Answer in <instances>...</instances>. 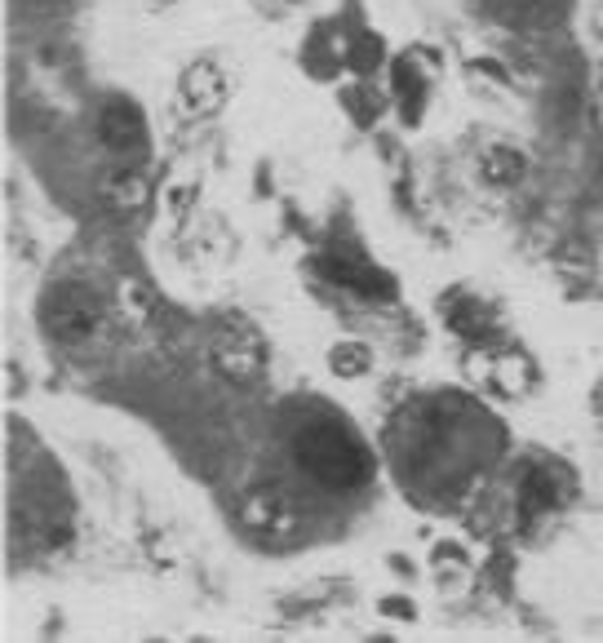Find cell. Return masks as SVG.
Listing matches in <instances>:
<instances>
[{
    "mask_svg": "<svg viewBox=\"0 0 603 643\" xmlns=\"http://www.w3.org/2000/svg\"><path fill=\"white\" fill-rule=\"evenodd\" d=\"M293 453H298L302 471L320 479L324 488H360L373 475L369 448L355 440L346 426H333V422H311L293 440Z\"/></svg>",
    "mask_w": 603,
    "mask_h": 643,
    "instance_id": "1",
    "label": "cell"
},
{
    "mask_svg": "<svg viewBox=\"0 0 603 643\" xmlns=\"http://www.w3.org/2000/svg\"><path fill=\"white\" fill-rule=\"evenodd\" d=\"M102 320V306L89 289H80V284H67V289H58L54 298L45 306V329L54 333L63 346H80L89 338V333L98 329Z\"/></svg>",
    "mask_w": 603,
    "mask_h": 643,
    "instance_id": "2",
    "label": "cell"
},
{
    "mask_svg": "<svg viewBox=\"0 0 603 643\" xmlns=\"http://www.w3.org/2000/svg\"><path fill=\"white\" fill-rule=\"evenodd\" d=\"M98 134L116 156H129V151L142 147L147 125H142V111L129 98H107V107H102V116H98Z\"/></svg>",
    "mask_w": 603,
    "mask_h": 643,
    "instance_id": "3",
    "label": "cell"
},
{
    "mask_svg": "<svg viewBox=\"0 0 603 643\" xmlns=\"http://www.w3.org/2000/svg\"><path fill=\"white\" fill-rule=\"evenodd\" d=\"M213 364H218V373H227L231 382H253V377H262V355L253 351L249 342H218L213 346Z\"/></svg>",
    "mask_w": 603,
    "mask_h": 643,
    "instance_id": "4",
    "label": "cell"
},
{
    "mask_svg": "<svg viewBox=\"0 0 603 643\" xmlns=\"http://www.w3.org/2000/svg\"><path fill=\"white\" fill-rule=\"evenodd\" d=\"M519 497H524V515L533 519V515H541V510H550L559 502V488H555V479H550L546 471H533L524 479V493Z\"/></svg>",
    "mask_w": 603,
    "mask_h": 643,
    "instance_id": "5",
    "label": "cell"
},
{
    "mask_svg": "<svg viewBox=\"0 0 603 643\" xmlns=\"http://www.w3.org/2000/svg\"><path fill=\"white\" fill-rule=\"evenodd\" d=\"M187 94H191V98H196L200 107H204V102H209L213 94H222V76H218V71H213V67H196V71H191V76H187Z\"/></svg>",
    "mask_w": 603,
    "mask_h": 643,
    "instance_id": "6",
    "label": "cell"
},
{
    "mask_svg": "<svg viewBox=\"0 0 603 643\" xmlns=\"http://www.w3.org/2000/svg\"><path fill=\"white\" fill-rule=\"evenodd\" d=\"M519 173H524V160L515 151H493L488 156V178L493 182H519Z\"/></svg>",
    "mask_w": 603,
    "mask_h": 643,
    "instance_id": "7",
    "label": "cell"
},
{
    "mask_svg": "<svg viewBox=\"0 0 603 643\" xmlns=\"http://www.w3.org/2000/svg\"><path fill=\"white\" fill-rule=\"evenodd\" d=\"M333 369L342 373V377L364 373V369H369V351H364V346H337V351H333Z\"/></svg>",
    "mask_w": 603,
    "mask_h": 643,
    "instance_id": "8",
    "label": "cell"
}]
</instances>
